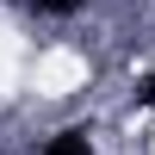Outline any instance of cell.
<instances>
[{
  "instance_id": "3",
  "label": "cell",
  "mask_w": 155,
  "mask_h": 155,
  "mask_svg": "<svg viewBox=\"0 0 155 155\" xmlns=\"http://www.w3.org/2000/svg\"><path fill=\"white\" fill-rule=\"evenodd\" d=\"M137 99H143V106H155V74H149L143 87H137Z\"/></svg>"
},
{
  "instance_id": "2",
  "label": "cell",
  "mask_w": 155,
  "mask_h": 155,
  "mask_svg": "<svg viewBox=\"0 0 155 155\" xmlns=\"http://www.w3.org/2000/svg\"><path fill=\"white\" fill-rule=\"evenodd\" d=\"M31 6H44V12H74L81 0H31Z\"/></svg>"
},
{
  "instance_id": "1",
  "label": "cell",
  "mask_w": 155,
  "mask_h": 155,
  "mask_svg": "<svg viewBox=\"0 0 155 155\" xmlns=\"http://www.w3.org/2000/svg\"><path fill=\"white\" fill-rule=\"evenodd\" d=\"M44 155H93V137H87V130H56L44 143Z\"/></svg>"
}]
</instances>
